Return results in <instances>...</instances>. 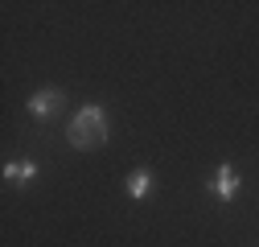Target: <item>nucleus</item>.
Returning <instances> with one entry per match:
<instances>
[{"instance_id": "nucleus-1", "label": "nucleus", "mask_w": 259, "mask_h": 247, "mask_svg": "<svg viewBox=\"0 0 259 247\" xmlns=\"http://www.w3.org/2000/svg\"><path fill=\"white\" fill-rule=\"evenodd\" d=\"M66 140H70V148H78V152L103 148V144H107V115H103V107H95V103L82 107V111L70 119Z\"/></svg>"}, {"instance_id": "nucleus-2", "label": "nucleus", "mask_w": 259, "mask_h": 247, "mask_svg": "<svg viewBox=\"0 0 259 247\" xmlns=\"http://www.w3.org/2000/svg\"><path fill=\"white\" fill-rule=\"evenodd\" d=\"M62 103H66V95H62L58 87H46V91H37V95L29 99V115H33V119H50Z\"/></svg>"}, {"instance_id": "nucleus-3", "label": "nucleus", "mask_w": 259, "mask_h": 247, "mask_svg": "<svg viewBox=\"0 0 259 247\" xmlns=\"http://www.w3.org/2000/svg\"><path fill=\"white\" fill-rule=\"evenodd\" d=\"M210 190L222 198V206L235 202V194H239V173H235L231 165H218V169H214V181H210Z\"/></svg>"}, {"instance_id": "nucleus-4", "label": "nucleus", "mask_w": 259, "mask_h": 247, "mask_svg": "<svg viewBox=\"0 0 259 247\" xmlns=\"http://www.w3.org/2000/svg\"><path fill=\"white\" fill-rule=\"evenodd\" d=\"M148 190H152V169H136L127 177V198H144Z\"/></svg>"}, {"instance_id": "nucleus-5", "label": "nucleus", "mask_w": 259, "mask_h": 247, "mask_svg": "<svg viewBox=\"0 0 259 247\" xmlns=\"http://www.w3.org/2000/svg\"><path fill=\"white\" fill-rule=\"evenodd\" d=\"M5 177H9V181H33V177H37V165H33V161H9V165H5Z\"/></svg>"}]
</instances>
